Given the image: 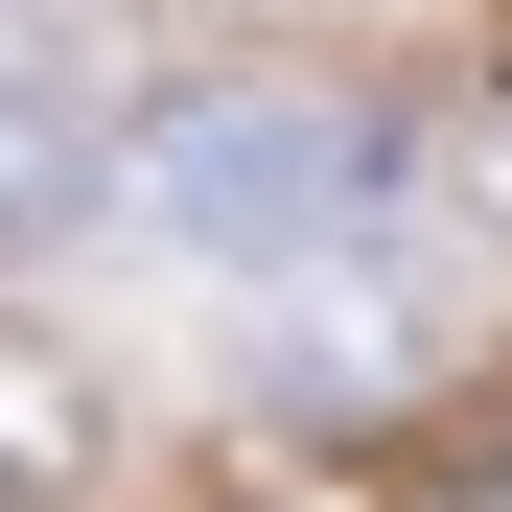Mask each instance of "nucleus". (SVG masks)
<instances>
[{
	"label": "nucleus",
	"mask_w": 512,
	"mask_h": 512,
	"mask_svg": "<svg viewBox=\"0 0 512 512\" xmlns=\"http://www.w3.org/2000/svg\"><path fill=\"white\" fill-rule=\"evenodd\" d=\"M373 187H396V140H373L350 94H280V70H210V94H163V117L117 140L140 256H187V280H233V303L373 256Z\"/></svg>",
	"instance_id": "nucleus-1"
},
{
	"label": "nucleus",
	"mask_w": 512,
	"mask_h": 512,
	"mask_svg": "<svg viewBox=\"0 0 512 512\" xmlns=\"http://www.w3.org/2000/svg\"><path fill=\"white\" fill-rule=\"evenodd\" d=\"M70 187H94V70L0 24V256H24V233H70Z\"/></svg>",
	"instance_id": "nucleus-2"
},
{
	"label": "nucleus",
	"mask_w": 512,
	"mask_h": 512,
	"mask_svg": "<svg viewBox=\"0 0 512 512\" xmlns=\"http://www.w3.org/2000/svg\"><path fill=\"white\" fill-rule=\"evenodd\" d=\"M94 419H117V396L0 303V512H70V489H94Z\"/></svg>",
	"instance_id": "nucleus-3"
},
{
	"label": "nucleus",
	"mask_w": 512,
	"mask_h": 512,
	"mask_svg": "<svg viewBox=\"0 0 512 512\" xmlns=\"http://www.w3.org/2000/svg\"><path fill=\"white\" fill-rule=\"evenodd\" d=\"M419 187H443V233H466V256H512V70H489L443 140H419Z\"/></svg>",
	"instance_id": "nucleus-4"
}]
</instances>
